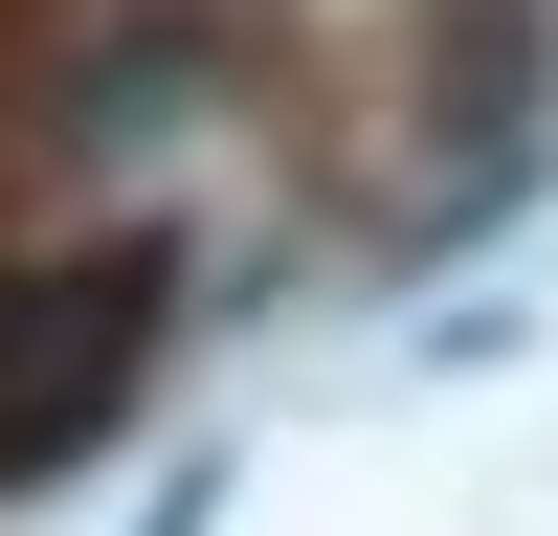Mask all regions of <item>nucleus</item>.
<instances>
[{
    "instance_id": "1",
    "label": "nucleus",
    "mask_w": 558,
    "mask_h": 536,
    "mask_svg": "<svg viewBox=\"0 0 558 536\" xmlns=\"http://www.w3.org/2000/svg\"><path fill=\"white\" fill-rule=\"evenodd\" d=\"M157 313H179V246H68L0 291V491H45L134 380H157Z\"/></svg>"
},
{
    "instance_id": "2",
    "label": "nucleus",
    "mask_w": 558,
    "mask_h": 536,
    "mask_svg": "<svg viewBox=\"0 0 558 536\" xmlns=\"http://www.w3.org/2000/svg\"><path fill=\"white\" fill-rule=\"evenodd\" d=\"M425 112L447 134H514L536 112V0H447V23H425Z\"/></svg>"
}]
</instances>
